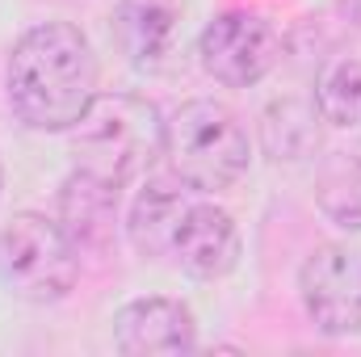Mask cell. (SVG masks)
<instances>
[{
	"mask_svg": "<svg viewBox=\"0 0 361 357\" xmlns=\"http://www.w3.org/2000/svg\"><path fill=\"white\" fill-rule=\"evenodd\" d=\"M97 55L89 34L63 17L30 25L4 63V92L30 131L42 135H68L97 97Z\"/></svg>",
	"mask_w": 361,
	"mask_h": 357,
	"instance_id": "cell-1",
	"label": "cell"
},
{
	"mask_svg": "<svg viewBox=\"0 0 361 357\" xmlns=\"http://www.w3.org/2000/svg\"><path fill=\"white\" fill-rule=\"evenodd\" d=\"M68 152L80 173L126 189L164 156V118L139 92H97L85 118L68 131Z\"/></svg>",
	"mask_w": 361,
	"mask_h": 357,
	"instance_id": "cell-2",
	"label": "cell"
},
{
	"mask_svg": "<svg viewBox=\"0 0 361 357\" xmlns=\"http://www.w3.org/2000/svg\"><path fill=\"white\" fill-rule=\"evenodd\" d=\"M164 156L185 189L223 193L248 173L252 143L231 105L214 97H193L173 118H164Z\"/></svg>",
	"mask_w": 361,
	"mask_h": 357,
	"instance_id": "cell-3",
	"label": "cell"
},
{
	"mask_svg": "<svg viewBox=\"0 0 361 357\" xmlns=\"http://www.w3.org/2000/svg\"><path fill=\"white\" fill-rule=\"evenodd\" d=\"M80 277V248L59 219L21 210L0 227V286L34 307L59 303Z\"/></svg>",
	"mask_w": 361,
	"mask_h": 357,
	"instance_id": "cell-4",
	"label": "cell"
},
{
	"mask_svg": "<svg viewBox=\"0 0 361 357\" xmlns=\"http://www.w3.org/2000/svg\"><path fill=\"white\" fill-rule=\"evenodd\" d=\"M286 55V38L273 25V17L257 8H227L219 13L202 38H197V59L206 76H214L227 89H252L269 76Z\"/></svg>",
	"mask_w": 361,
	"mask_h": 357,
	"instance_id": "cell-5",
	"label": "cell"
},
{
	"mask_svg": "<svg viewBox=\"0 0 361 357\" xmlns=\"http://www.w3.org/2000/svg\"><path fill=\"white\" fill-rule=\"evenodd\" d=\"M298 298L307 320L324 337L361 332V253L345 244H319L298 269Z\"/></svg>",
	"mask_w": 361,
	"mask_h": 357,
	"instance_id": "cell-6",
	"label": "cell"
},
{
	"mask_svg": "<svg viewBox=\"0 0 361 357\" xmlns=\"http://www.w3.org/2000/svg\"><path fill=\"white\" fill-rule=\"evenodd\" d=\"M114 345L126 357L193 353L197 349V320L180 298H169V294L130 298L114 311Z\"/></svg>",
	"mask_w": 361,
	"mask_h": 357,
	"instance_id": "cell-7",
	"label": "cell"
},
{
	"mask_svg": "<svg viewBox=\"0 0 361 357\" xmlns=\"http://www.w3.org/2000/svg\"><path fill=\"white\" fill-rule=\"evenodd\" d=\"M240 227L235 219L214 206V202H189V210L180 214V227L173 236V257L177 265L197 277V282H219L240 265Z\"/></svg>",
	"mask_w": 361,
	"mask_h": 357,
	"instance_id": "cell-8",
	"label": "cell"
},
{
	"mask_svg": "<svg viewBox=\"0 0 361 357\" xmlns=\"http://www.w3.org/2000/svg\"><path fill=\"white\" fill-rule=\"evenodd\" d=\"M109 30L130 68L160 72L177 51L180 0H118Z\"/></svg>",
	"mask_w": 361,
	"mask_h": 357,
	"instance_id": "cell-9",
	"label": "cell"
},
{
	"mask_svg": "<svg viewBox=\"0 0 361 357\" xmlns=\"http://www.w3.org/2000/svg\"><path fill=\"white\" fill-rule=\"evenodd\" d=\"M118 193L122 189L89 177L80 169H72V177L63 181V189H59V223L76 240L80 253L109 248L114 223H118Z\"/></svg>",
	"mask_w": 361,
	"mask_h": 357,
	"instance_id": "cell-10",
	"label": "cell"
},
{
	"mask_svg": "<svg viewBox=\"0 0 361 357\" xmlns=\"http://www.w3.org/2000/svg\"><path fill=\"white\" fill-rule=\"evenodd\" d=\"M189 210L185 189L173 181H147L126 214V240L139 257L160 261L164 253H173V236L180 227V214Z\"/></svg>",
	"mask_w": 361,
	"mask_h": 357,
	"instance_id": "cell-11",
	"label": "cell"
},
{
	"mask_svg": "<svg viewBox=\"0 0 361 357\" xmlns=\"http://www.w3.org/2000/svg\"><path fill=\"white\" fill-rule=\"evenodd\" d=\"M319 109L315 101L302 97H281L273 101L261 118V147L277 164H298L319 147Z\"/></svg>",
	"mask_w": 361,
	"mask_h": 357,
	"instance_id": "cell-12",
	"label": "cell"
},
{
	"mask_svg": "<svg viewBox=\"0 0 361 357\" xmlns=\"http://www.w3.org/2000/svg\"><path fill=\"white\" fill-rule=\"evenodd\" d=\"M315 206L328 223L361 231V156L328 152L315 169Z\"/></svg>",
	"mask_w": 361,
	"mask_h": 357,
	"instance_id": "cell-13",
	"label": "cell"
},
{
	"mask_svg": "<svg viewBox=\"0 0 361 357\" xmlns=\"http://www.w3.org/2000/svg\"><path fill=\"white\" fill-rule=\"evenodd\" d=\"M315 109L328 126L353 131L361 126V59L357 55H336L319 68L315 76Z\"/></svg>",
	"mask_w": 361,
	"mask_h": 357,
	"instance_id": "cell-14",
	"label": "cell"
},
{
	"mask_svg": "<svg viewBox=\"0 0 361 357\" xmlns=\"http://www.w3.org/2000/svg\"><path fill=\"white\" fill-rule=\"evenodd\" d=\"M0 189H4V169H0Z\"/></svg>",
	"mask_w": 361,
	"mask_h": 357,
	"instance_id": "cell-15",
	"label": "cell"
}]
</instances>
